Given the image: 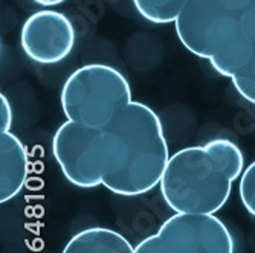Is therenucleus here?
I'll return each mask as SVG.
<instances>
[{
  "label": "nucleus",
  "instance_id": "15",
  "mask_svg": "<svg viewBox=\"0 0 255 253\" xmlns=\"http://www.w3.org/2000/svg\"><path fill=\"white\" fill-rule=\"evenodd\" d=\"M242 23H243V28H245L246 34L249 35V38L255 43V8H252L251 11H248L242 15Z\"/></svg>",
  "mask_w": 255,
  "mask_h": 253
},
{
  "label": "nucleus",
  "instance_id": "13",
  "mask_svg": "<svg viewBox=\"0 0 255 253\" xmlns=\"http://www.w3.org/2000/svg\"><path fill=\"white\" fill-rule=\"evenodd\" d=\"M12 124V108L8 98L2 93L0 95V130L9 131Z\"/></svg>",
  "mask_w": 255,
  "mask_h": 253
},
{
  "label": "nucleus",
  "instance_id": "16",
  "mask_svg": "<svg viewBox=\"0 0 255 253\" xmlns=\"http://www.w3.org/2000/svg\"><path fill=\"white\" fill-rule=\"evenodd\" d=\"M34 3L41 5V6H57L60 3H63L64 0H32Z\"/></svg>",
  "mask_w": 255,
  "mask_h": 253
},
{
  "label": "nucleus",
  "instance_id": "4",
  "mask_svg": "<svg viewBox=\"0 0 255 253\" xmlns=\"http://www.w3.org/2000/svg\"><path fill=\"white\" fill-rule=\"evenodd\" d=\"M61 108L67 121L103 130L130 104L127 78L112 66L86 64L71 74L61 88Z\"/></svg>",
  "mask_w": 255,
  "mask_h": 253
},
{
  "label": "nucleus",
  "instance_id": "3",
  "mask_svg": "<svg viewBox=\"0 0 255 253\" xmlns=\"http://www.w3.org/2000/svg\"><path fill=\"white\" fill-rule=\"evenodd\" d=\"M174 28L185 49L208 60L222 77L233 78L252 57L254 41L243 28L242 15L220 0H188Z\"/></svg>",
  "mask_w": 255,
  "mask_h": 253
},
{
  "label": "nucleus",
  "instance_id": "8",
  "mask_svg": "<svg viewBox=\"0 0 255 253\" xmlns=\"http://www.w3.org/2000/svg\"><path fill=\"white\" fill-rule=\"evenodd\" d=\"M29 174V156L23 142L11 131L0 133V201L18 195Z\"/></svg>",
  "mask_w": 255,
  "mask_h": 253
},
{
  "label": "nucleus",
  "instance_id": "5",
  "mask_svg": "<svg viewBox=\"0 0 255 253\" xmlns=\"http://www.w3.org/2000/svg\"><path fill=\"white\" fill-rule=\"evenodd\" d=\"M134 253H234V238L214 215L174 214Z\"/></svg>",
  "mask_w": 255,
  "mask_h": 253
},
{
  "label": "nucleus",
  "instance_id": "7",
  "mask_svg": "<svg viewBox=\"0 0 255 253\" xmlns=\"http://www.w3.org/2000/svg\"><path fill=\"white\" fill-rule=\"evenodd\" d=\"M20 46L34 63H61L71 55L75 46L74 25L63 12L52 9L37 11L23 23Z\"/></svg>",
  "mask_w": 255,
  "mask_h": 253
},
{
  "label": "nucleus",
  "instance_id": "14",
  "mask_svg": "<svg viewBox=\"0 0 255 253\" xmlns=\"http://www.w3.org/2000/svg\"><path fill=\"white\" fill-rule=\"evenodd\" d=\"M220 2L223 6L239 15H243L245 12L255 8V0H220Z\"/></svg>",
  "mask_w": 255,
  "mask_h": 253
},
{
  "label": "nucleus",
  "instance_id": "9",
  "mask_svg": "<svg viewBox=\"0 0 255 253\" xmlns=\"http://www.w3.org/2000/svg\"><path fill=\"white\" fill-rule=\"evenodd\" d=\"M61 253H134V247L113 229L89 227L69 240Z\"/></svg>",
  "mask_w": 255,
  "mask_h": 253
},
{
  "label": "nucleus",
  "instance_id": "6",
  "mask_svg": "<svg viewBox=\"0 0 255 253\" xmlns=\"http://www.w3.org/2000/svg\"><path fill=\"white\" fill-rule=\"evenodd\" d=\"M52 154L74 186L89 189L101 185V130L66 121L54 134Z\"/></svg>",
  "mask_w": 255,
  "mask_h": 253
},
{
  "label": "nucleus",
  "instance_id": "1",
  "mask_svg": "<svg viewBox=\"0 0 255 253\" xmlns=\"http://www.w3.org/2000/svg\"><path fill=\"white\" fill-rule=\"evenodd\" d=\"M170 154L164 127L153 108L130 102L101 130V185L136 197L160 185Z\"/></svg>",
  "mask_w": 255,
  "mask_h": 253
},
{
  "label": "nucleus",
  "instance_id": "2",
  "mask_svg": "<svg viewBox=\"0 0 255 253\" xmlns=\"http://www.w3.org/2000/svg\"><path fill=\"white\" fill-rule=\"evenodd\" d=\"M245 171L240 147L229 139L174 153L160 180V194L176 214L214 215L226 204L233 183Z\"/></svg>",
  "mask_w": 255,
  "mask_h": 253
},
{
  "label": "nucleus",
  "instance_id": "10",
  "mask_svg": "<svg viewBox=\"0 0 255 253\" xmlns=\"http://www.w3.org/2000/svg\"><path fill=\"white\" fill-rule=\"evenodd\" d=\"M188 0H133L139 15L154 25L174 23Z\"/></svg>",
  "mask_w": 255,
  "mask_h": 253
},
{
  "label": "nucleus",
  "instance_id": "11",
  "mask_svg": "<svg viewBox=\"0 0 255 253\" xmlns=\"http://www.w3.org/2000/svg\"><path fill=\"white\" fill-rule=\"evenodd\" d=\"M231 80L239 95L255 105V43L251 60Z\"/></svg>",
  "mask_w": 255,
  "mask_h": 253
},
{
  "label": "nucleus",
  "instance_id": "12",
  "mask_svg": "<svg viewBox=\"0 0 255 253\" xmlns=\"http://www.w3.org/2000/svg\"><path fill=\"white\" fill-rule=\"evenodd\" d=\"M239 194L245 209L255 218V160L240 175Z\"/></svg>",
  "mask_w": 255,
  "mask_h": 253
}]
</instances>
